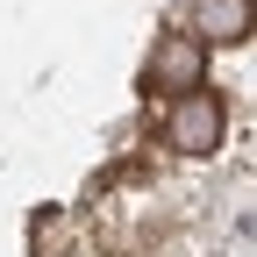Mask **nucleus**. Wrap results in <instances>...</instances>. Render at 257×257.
I'll use <instances>...</instances> for the list:
<instances>
[{"instance_id":"nucleus-1","label":"nucleus","mask_w":257,"mask_h":257,"mask_svg":"<svg viewBox=\"0 0 257 257\" xmlns=\"http://www.w3.org/2000/svg\"><path fill=\"white\" fill-rule=\"evenodd\" d=\"M221 128H229V107H221V93L207 86H193V93H172V107H165V143L179 157H207L221 143Z\"/></svg>"},{"instance_id":"nucleus-2","label":"nucleus","mask_w":257,"mask_h":257,"mask_svg":"<svg viewBox=\"0 0 257 257\" xmlns=\"http://www.w3.org/2000/svg\"><path fill=\"white\" fill-rule=\"evenodd\" d=\"M207 79V43L193 36V29H165L157 36V50H150V64H143V93H193Z\"/></svg>"},{"instance_id":"nucleus-3","label":"nucleus","mask_w":257,"mask_h":257,"mask_svg":"<svg viewBox=\"0 0 257 257\" xmlns=\"http://www.w3.org/2000/svg\"><path fill=\"white\" fill-rule=\"evenodd\" d=\"M250 22H257V0H193V36L207 50L214 43H243Z\"/></svg>"},{"instance_id":"nucleus-4","label":"nucleus","mask_w":257,"mask_h":257,"mask_svg":"<svg viewBox=\"0 0 257 257\" xmlns=\"http://www.w3.org/2000/svg\"><path fill=\"white\" fill-rule=\"evenodd\" d=\"M29 250H36V257H64V207H36V221H29Z\"/></svg>"}]
</instances>
